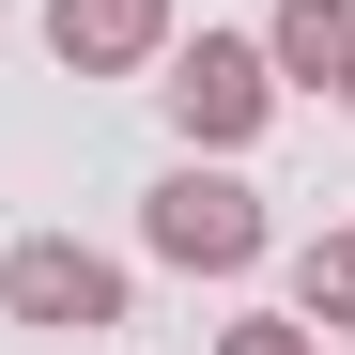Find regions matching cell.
Segmentation results:
<instances>
[{
	"instance_id": "cell-4",
	"label": "cell",
	"mask_w": 355,
	"mask_h": 355,
	"mask_svg": "<svg viewBox=\"0 0 355 355\" xmlns=\"http://www.w3.org/2000/svg\"><path fill=\"white\" fill-rule=\"evenodd\" d=\"M46 46L78 78H139V62H170V0H46Z\"/></svg>"
},
{
	"instance_id": "cell-1",
	"label": "cell",
	"mask_w": 355,
	"mask_h": 355,
	"mask_svg": "<svg viewBox=\"0 0 355 355\" xmlns=\"http://www.w3.org/2000/svg\"><path fill=\"white\" fill-rule=\"evenodd\" d=\"M263 232H278L263 186H232V170H201V155L139 201V248H155V263H186V278H248V263H263Z\"/></svg>"
},
{
	"instance_id": "cell-5",
	"label": "cell",
	"mask_w": 355,
	"mask_h": 355,
	"mask_svg": "<svg viewBox=\"0 0 355 355\" xmlns=\"http://www.w3.org/2000/svg\"><path fill=\"white\" fill-rule=\"evenodd\" d=\"M263 62H278V93H293V78L340 93V62H355V0H278V16H263Z\"/></svg>"
},
{
	"instance_id": "cell-6",
	"label": "cell",
	"mask_w": 355,
	"mask_h": 355,
	"mask_svg": "<svg viewBox=\"0 0 355 355\" xmlns=\"http://www.w3.org/2000/svg\"><path fill=\"white\" fill-rule=\"evenodd\" d=\"M293 324H309V340H340V324H355V216L293 248Z\"/></svg>"
},
{
	"instance_id": "cell-2",
	"label": "cell",
	"mask_w": 355,
	"mask_h": 355,
	"mask_svg": "<svg viewBox=\"0 0 355 355\" xmlns=\"http://www.w3.org/2000/svg\"><path fill=\"white\" fill-rule=\"evenodd\" d=\"M170 124H186L201 155H248L278 124V62H263V31H201V46H170Z\"/></svg>"
},
{
	"instance_id": "cell-8",
	"label": "cell",
	"mask_w": 355,
	"mask_h": 355,
	"mask_svg": "<svg viewBox=\"0 0 355 355\" xmlns=\"http://www.w3.org/2000/svg\"><path fill=\"white\" fill-rule=\"evenodd\" d=\"M340 108H355V62H340Z\"/></svg>"
},
{
	"instance_id": "cell-3",
	"label": "cell",
	"mask_w": 355,
	"mask_h": 355,
	"mask_svg": "<svg viewBox=\"0 0 355 355\" xmlns=\"http://www.w3.org/2000/svg\"><path fill=\"white\" fill-rule=\"evenodd\" d=\"M0 309L46 324V340H78V324H124V263L78 248V232H16L0 248Z\"/></svg>"
},
{
	"instance_id": "cell-7",
	"label": "cell",
	"mask_w": 355,
	"mask_h": 355,
	"mask_svg": "<svg viewBox=\"0 0 355 355\" xmlns=\"http://www.w3.org/2000/svg\"><path fill=\"white\" fill-rule=\"evenodd\" d=\"M216 355H324V340H309V324H232Z\"/></svg>"
}]
</instances>
